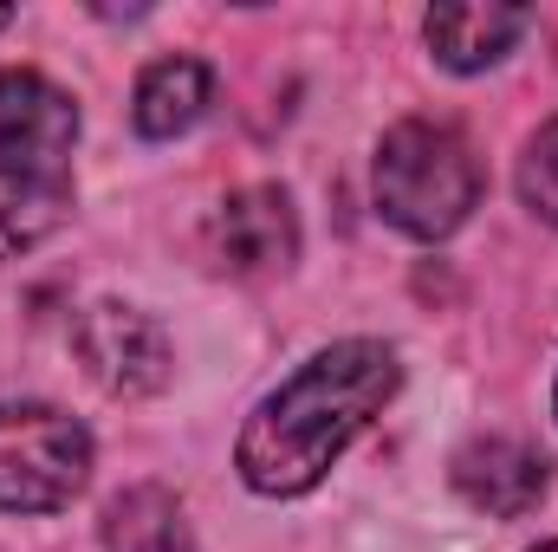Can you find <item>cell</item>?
<instances>
[{"label":"cell","instance_id":"3","mask_svg":"<svg viewBox=\"0 0 558 552\" xmlns=\"http://www.w3.org/2000/svg\"><path fill=\"white\" fill-rule=\"evenodd\" d=\"M92 481L85 422L52 404H0V507L7 514H59Z\"/></svg>","mask_w":558,"mask_h":552},{"label":"cell","instance_id":"6","mask_svg":"<svg viewBox=\"0 0 558 552\" xmlns=\"http://www.w3.org/2000/svg\"><path fill=\"white\" fill-rule=\"evenodd\" d=\"M202 248L221 274L234 279H260V274H286L299 261V215H292V195L274 182H254V189H234L208 228H202Z\"/></svg>","mask_w":558,"mask_h":552},{"label":"cell","instance_id":"10","mask_svg":"<svg viewBox=\"0 0 558 552\" xmlns=\"http://www.w3.org/2000/svg\"><path fill=\"white\" fill-rule=\"evenodd\" d=\"M105 552H195V527L182 514V501L156 481L124 488L111 507H105Z\"/></svg>","mask_w":558,"mask_h":552},{"label":"cell","instance_id":"2","mask_svg":"<svg viewBox=\"0 0 558 552\" xmlns=\"http://www.w3.org/2000/svg\"><path fill=\"white\" fill-rule=\"evenodd\" d=\"M377 208L390 228H403L410 241H448L474 202H481V163L474 143L441 118H403L377 143Z\"/></svg>","mask_w":558,"mask_h":552},{"label":"cell","instance_id":"12","mask_svg":"<svg viewBox=\"0 0 558 552\" xmlns=\"http://www.w3.org/2000/svg\"><path fill=\"white\" fill-rule=\"evenodd\" d=\"M520 202H526L546 228H558V118L526 137V156H520Z\"/></svg>","mask_w":558,"mask_h":552},{"label":"cell","instance_id":"7","mask_svg":"<svg viewBox=\"0 0 558 552\" xmlns=\"http://www.w3.org/2000/svg\"><path fill=\"white\" fill-rule=\"evenodd\" d=\"M454 488L468 507L520 520L546 501V461H539V448H526L513 435H481L454 455Z\"/></svg>","mask_w":558,"mask_h":552},{"label":"cell","instance_id":"8","mask_svg":"<svg viewBox=\"0 0 558 552\" xmlns=\"http://www.w3.org/2000/svg\"><path fill=\"white\" fill-rule=\"evenodd\" d=\"M526 26H533L526 7H487V0H454V7H435V13L422 20L428 52H435L448 72H487V65H500V59L520 46Z\"/></svg>","mask_w":558,"mask_h":552},{"label":"cell","instance_id":"13","mask_svg":"<svg viewBox=\"0 0 558 552\" xmlns=\"http://www.w3.org/2000/svg\"><path fill=\"white\" fill-rule=\"evenodd\" d=\"M533 552H558V540H546V547H533Z\"/></svg>","mask_w":558,"mask_h":552},{"label":"cell","instance_id":"1","mask_svg":"<svg viewBox=\"0 0 558 552\" xmlns=\"http://www.w3.org/2000/svg\"><path fill=\"white\" fill-rule=\"evenodd\" d=\"M403 364L384 338H344L325 345L312 364H299L274 397H260V410L247 416L234 468L254 494L267 501H292L312 494L331 461L371 429V416L397 397Z\"/></svg>","mask_w":558,"mask_h":552},{"label":"cell","instance_id":"5","mask_svg":"<svg viewBox=\"0 0 558 552\" xmlns=\"http://www.w3.org/2000/svg\"><path fill=\"white\" fill-rule=\"evenodd\" d=\"M72 351H78L85 377H92L105 397H124V404L156 397V391L169 384V371H175L162 325H156L149 312H137V305H118V299H98V305L78 312Z\"/></svg>","mask_w":558,"mask_h":552},{"label":"cell","instance_id":"4","mask_svg":"<svg viewBox=\"0 0 558 552\" xmlns=\"http://www.w3.org/2000/svg\"><path fill=\"white\" fill-rule=\"evenodd\" d=\"M78 143V105L46 72H0V176L20 189L65 182V156Z\"/></svg>","mask_w":558,"mask_h":552},{"label":"cell","instance_id":"9","mask_svg":"<svg viewBox=\"0 0 558 552\" xmlns=\"http://www.w3.org/2000/svg\"><path fill=\"white\" fill-rule=\"evenodd\" d=\"M208 98H215V72L202 59H189V52L156 59V65H143L137 92H131V124H137V137L169 143L208 111Z\"/></svg>","mask_w":558,"mask_h":552},{"label":"cell","instance_id":"14","mask_svg":"<svg viewBox=\"0 0 558 552\" xmlns=\"http://www.w3.org/2000/svg\"><path fill=\"white\" fill-rule=\"evenodd\" d=\"M7 20H13V7H0V26H7Z\"/></svg>","mask_w":558,"mask_h":552},{"label":"cell","instance_id":"11","mask_svg":"<svg viewBox=\"0 0 558 552\" xmlns=\"http://www.w3.org/2000/svg\"><path fill=\"white\" fill-rule=\"evenodd\" d=\"M72 208V182H39V189H20V195H0V261L39 248Z\"/></svg>","mask_w":558,"mask_h":552}]
</instances>
